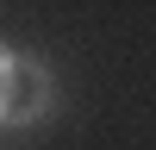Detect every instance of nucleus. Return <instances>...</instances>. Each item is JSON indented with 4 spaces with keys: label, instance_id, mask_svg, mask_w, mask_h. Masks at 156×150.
<instances>
[{
    "label": "nucleus",
    "instance_id": "1",
    "mask_svg": "<svg viewBox=\"0 0 156 150\" xmlns=\"http://www.w3.org/2000/svg\"><path fill=\"white\" fill-rule=\"evenodd\" d=\"M56 112V75L44 56L12 50L0 38V131H37Z\"/></svg>",
    "mask_w": 156,
    "mask_h": 150
}]
</instances>
